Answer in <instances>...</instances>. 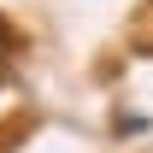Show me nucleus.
Here are the masks:
<instances>
[{
    "instance_id": "1",
    "label": "nucleus",
    "mask_w": 153,
    "mask_h": 153,
    "mask_svg": "<svg viewBox=\"0 0 153 153\" xmlns=\"http://www.w3.org/2000/svg\"><path fill=\"white\" fill-rule=\"evenodd\" d=\"M6 53H12V30H6V18H0V65H6Z\"/></svg>"
}]
</instances>
